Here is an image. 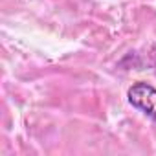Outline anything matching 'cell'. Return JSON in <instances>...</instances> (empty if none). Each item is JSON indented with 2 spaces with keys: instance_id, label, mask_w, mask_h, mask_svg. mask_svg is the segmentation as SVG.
<instances>
[{
  "instance_id": "obj_1",
  "label": "cell",
  "mask_w": 156,
  "mask_h": 156,
  "mask_svg": "<svg viewBox=\"0 0 156 156\" xmlns=\"http://www.w3.org/2000/svg\"><path fill=\"white\" fill-rule=\"evenodd\" d=\"M127 99L134 108H138L147 118L156 121V88L154 87H151L149 83L138 81L129 88Z\"/></svg>"
}]
</instances>
